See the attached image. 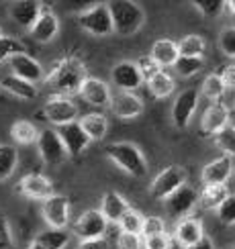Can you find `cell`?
Here are the masks:
<instances>
[{"label": "cell", "instance_id": "1", "mask_svg": "<svg viewBox=\"0 0 235 249\" xmlns=\"http://www.w3.org/2000/svg\"><path fill=\"white\" fill-rule=\"evenodd\" d=\"M86 78V66L82 64V59L66 57L54 68V71L45 78V82L57 92V96H68L80 92Z\"/></svg>", "mask_w": 235, "mask_h": 249}, {"label": "cell", "instance_id": "2", "mask_svg": "<svg viewBox=\"0 0 235 249\" xmlns=\"http://www.w3.org/2000/svg\"><path fill=\"white\" fill-rule=\"evenodd\" d=\"M110 18H112V31L121 37H131L145 23V13L143 8L129 0H115L108 2Z\"/></svg>", "mask_w": 235, "mask_h": 249}, {"label": "cell", "instance_id": "3", "mask_svg": "<svg viewBox=\"0 0 235 249\" xmlns=\"http://www.w3.org/2000/svg\"><path fill=\"white\" fill-rule=\"evenodd\" d=\"M107 155L123 172L135 176V178H143L147 174V161L135 143H129V141L110 143L107 147Z\"/></svg>", "mask_w": 235, "mask_h": 249}, {"label": "cell", "instance_id": "4", "mask_svg": "<svg viewBox=\"0 0 235 249\" xmlns=\"http://www.w3.org/2000/svg\"><path fill=\"white\" fill-rule=\"evenodd\" d=\"M188 180V172L182 165H168L166 170H162L156 178H153L149 186V194L158 200H166L178 188H182Z\"/></svg>", "mask_w": 235, "mask_h": 249}, {"label": "cell", "instance_id": "5", "mask_svg": "<svg viewBox=\"0 0 235 249\" xmlns=\"http://www.w3.org/2000/svg\"><path fill=\"white\" fill-rule=\"evenodd\" d=\"M78 23L82 29L88 31L94 37H107L110 33H115L112 31V18H110L108 4H96L84 10V13H80Z\"/></svg>", "mask_w": 235, "mask_h": 249}, {"label": "cell", "instance_id": "6", "mask_svg": "<svg viewBox=\"0 0 235 249\" xmlns=\"http://www.w3.org/2000/svg\"><path fill=\"white\" fill-rule=\"evenodd\" d=\"M37 149L39 155L47 165H59L64 163L68 158V151L61 143L59 135L55 129H43L39 131V137H37Z\"/></svg>", "mask_w": 235, "mask_h": 249}, {"label": "cell", "instance_id": "7", "mask_svg": "<svg viewBox=\"0 0 235 249\" xmlns=\"http://www.w3.org/2000/svg\"><path fill=\"white\" fill-rule=\"evenodd\" d=\"M43 117L45 121L54 123L55 127H64V124H70L78 119V107L68 96H54L43 107Z\"/></svg>", "mask_w": 235, "mask_h": 249}, {"label": "cell", "instance_id": "8", "mask_svg": "<svg viewBox=\"0 0 235 249\" xmlns=\"http://www.w3.org/2000/svg\"><path fill=\"white\" fill-rule=\"evenodd\" d=\"M197 204H199V192L188 184H184L182 188H178L172 196H168V198L163 200L166 213L170 216H176V219H184V216H188Z\"/></svg>", "mask_w": 235, "mask_h": 249}, {"label": "cell", "instance_id": "9", "mask_svg": "<svg viewBox=\"0 0 235 249\" xmlns=\"http://www.w3.org/2000/svg\"><path fill=\"white\" fill-rule=\"evenodd\" d=\"M197 107H199V90L197 88L182 90L172 105V123L176 124V129L188 127Z\"/></svg>", "mask_w": 235, "mask_h": 249}, {"label": "cell", "instance_id": "10", "mask_svg": "<svg viewBox=\"0 0 235 249\" xmlns=\"http://www.w3.org/2000/svg\"><path fill=\"white\" fill-rule=\"evenodd\" d=\"M41 213H43V219L49 225V229H66L70 221V200L61 194H54L43 200Z\"/></svg>", "mask_w": 235, "mask_h": 249}, {"label": "cell", "instance_id": "11", "mask_svg": "<svg viewBox=\"0 0 235 249\" xmlns=\"http://www.w3.org/2000/svg\"><path fill=\"white\" fill-rule=\"evenodd\" d=\"M107 219L102 216L100 211H86L84 214H80V219L74 225V233L80 237V241L86 239H98V237H105L107 233Z\"/></svg>", "mask_w": 235, "mask_h": 249}, {"label": "cell", "instance_id": "12", "mask_svg": "<svg viewBox=\"0 0 235 249\" xmlns=\"http://www.w3.org/2000/svg\"><path fill=\"white\" fill-rule=\"evenodd\" d=\"M235 172V160L227 158V155H219L213 161H209L200 172V180L204 186H219L227 184V180Z\"/></svg>", "mask_w": 235, "mask_h": 249}, {"label": "cell", "instance_id": "13", "mask_svg": "<svg viewBox=\"0 0 235 249\" xmlns=\"http://www.w3.org/2000/svg\"><path fill=\"white\" fill-rule=\"evenodd\" d=\"M17 190L31 200H47L49 196H54V184H51L47 176L35 172V174L23 176L17 186Z\"/></svg>", "mask_w": 235, "mask_h": 249}, {"label": "cell", "instance_id": "14", "mask_svg": "<svg viewBox=\"0 0 235 249\" xmlns=\"http://www.w3.org/2000/svg\"><path fill=\"white\" fill-rule=\"evenodd\" d=\"M110 110L115 112V117L123 121H131L139 117L143 112V100L135 94V92H117L110 98Z\"/></svg>", "mask_w": 235, "mask_h": 249}, {"label": "cell", "instance_id": "15", "mask_svg": "<svg viewBox=\"0 0 235 249\" xmlns=\"http://www.w3.org/2000/svg\"><path fill=\"white\" fill-rule=\"evenodd\" d=\"M202 237H204V227L202 221L197 219V216H184V219L178 221L176 229H174V241L182 249L197 245Z\"/></svg>", "mask_w": 235, "mask_h": 249}, {"label": "cell", "instance_id": "16", "mask_svg": "<svg viewBox=\"0 0 235 249\" xmlns=\"http://www.w3.org/2000/svg\"><path fill=\"white\" fill-rule=\"evenodd\" d=\"M110 80L121 92H133L143 84L139 68L133 61H121V64H117L110 71Z\"/></svg>", "mask_w": 235, "mask_h": 249}, {"label": "cell", "instance_id": "17", "mask_svg": "<svg viewBox=\"0 0 235 249\" xmlns=\"http://www.w3.org/2000/svg\"><path fill=\"white\" fill-rule=\"evenodd\" d=\"M55 131H57V135H59L61 143H64L68 155H78V153H82V151L88 147V143H90L88 135L84 133V129H82L80 121H74V123H70V124H64V127H57Z\"/></svg>", "mask_w": 235, "mask_h": 249}, {"label": "cell", "instance_id": "18", "mask_svg": "<svg viewBox=\"0 0 235 249\" xmlns=\"http://www.w3.org/2000/svg\"><path fill=\"white\" fill-rule=\"evenodd\" d=\"M229 124V108L223 102H213V105L202 112L200 119V129L204 135L215 137L219 131H223Z\"/></svg>", "mask_w": 235, "mask_h": 249}, {"label": "cell", "instance_id": "19", "mask_svg": "<svg viewBox=\"0 0 235 249\" xmlns=\"http://www.w3.org/2000/svg\"><path fill=\"white\" fill-rule=\"evenodd\" d=\"M10 70H13V76L20 78V80H27L31 84H37V82L43 80V68L37 59H33L27 53H20L10 57Z\"/></svg>", "mask_w": 235, "mask_h": 249}, {"label": "cell", "instance_id": "20", "mask_svg": "<svg viewBox=\"0 0 235 249\" xmlns=\"http://www.w3.org/2000/svg\"><path fill=\"white\" fill-rule=\"evenodd\" d=\"M41 2H35V0H18V2H13L8 8L10 18L15 20L17 25H20L23 29H33V25L37 23V18L41 15Z\"/></svg>", "mask_w": 235, "mask_h": 249}, {"label": "cell", "instance_id": "21", "mask_svg": "<svg viewBox=\"0 0 235 249\" xmlns=\"http://www.w3.org/2000/svg\"><path fill=\"white\" fill-rule=\"evenodd\" d=\"M80 94L92 107H98V108L110 107V98H112L110 88H108L107 82H102L98 78H86L84 84H82Z\"/></svg>", "mask_w": 235, "mask_h": 249}, {"label": "cell", "instance_id": "22", "mask_svg": "<svg viewBox=\"0 0 235 249\" xmlns=\"http://www.w3.org/2000/svg\"><path fill=\"white\" fill-rule=\"evenodd\" d=\"M57 31H59V20H57L55 13L49 8H43L37 18V23L31 29V35H33V39H37L39 43H49V41L57 35Z\"/></svg>", "mask_w": 235, "mask_h": 249}, {"label": "cell", "instance_id": "23", "mask_svg": "<svg viewBox=\"0 0 235 249\" xmlns=\"http://www.w3.org/2000/svg\"><path fill=\"white\" fill-rule=\"evenodd\" d=\"M149 57L156 61L160 68H172L180 57L178 43L176 41H172V39H158L156 43L151 45Z\"/></svg>", "mask_w": 235, "mask_h": 249}, {"label": "cell", "instance_id": "24", "mask_svg": "<svg viewBox=\"0 0 235 249\" xmlns=\"http://www.w3.org/2000/svg\"><path fill=\"white\" fill-rule=\"evenodd\" d=\"M131 209L129 202L123 198L119 192H107L102 196V204H100V213L107 219V223H119L121 216Z\"/></svg>", "mask_w": 235, "mask_h": 249}, {"label": "cell", "instance_id": "25", "mask_svg": "<svg viewBox=\"0 0 235 249\" xmlns=\"http://www.w3.org/2000/svg\"><path fill=\"white\" fill-rule=\"evenodd\" d=\"M0 86H2L6 92H10L13 96L20 98V100H33L39 94V90H37L35 84H31V82H27V80H20V78H17L13 74L0 78Z\"/></svg>", "mask_w": 235, "mask_h": 249}, {"label": "cell", "instance_id": "26", "mask_svg": "<svg viewBox=\"0 0 235 249\" xmlns=\"http://www.w3.org/2000/svg\"><path fill=\"white\" fill-rule=\"evenodd\" d=\"M229 186L219 184V186H204L199 194V204L202 211H217L219 206L227 200L229 196Z\"/></svg>", "mask_w": 235, "mask_h": 249}, {"label": "cell", "instance_id": "27", "mask_svg": "<svg viewBox=\"0 0 235 249\" xmlns=\"http://www.w3.org/2000/svg\"><path fill=\"white\" fill-rule=\"evenodd\" d=\"M80 124H82V129H84V133L88 135L90 141H102L107 131H108V121L105 115H100V112H90V115L82 117Z\"/></svg>", "mask_w": 235, "mask_h": 249}, {"label": "cell", "instance_id": "28", "mask_svg": "<svg viewBox=\"0 0 235 249\" xmlns=\"http://www.w3.org/2000/svg\"><path fill=\"white\" fill-rule=\"evenodd\" d=\"M147 88L156 98H168L174 92V88H176V82H174V78L168 74V71L162 70L151 80H147Z\"/></svg>", "mask_w": 235, "mask_h": 249}, {"label": "cell", "instance_id": "29", "mask_svg": "<svg viewBox=\"0 0 235 249\" xmlns=\"http://www.w3.org/2000/svg\"><path fill=\"white\" fill-rule=\"evenodd\" d=\"M10 137H13L17 143H20V145H31V143H37L39 131L31 121L23 119V121L13 123V127H10Z\"/></svg>", "mask_w": 235, "mask_h": 249}, {"label": "cell", "instance_id": "30", "mask_svg": "<svg viewBox=\"0 0 235 249\" xmlns=\"http://www.w3.org/2000/svg\"><path fill=\"white\" fill-rule=\"evenodd\" d=\"M35 241L45 249H64L70 243V233L68 229H47L43 233H39Z\"/></svg>", "mask_w": 235, "mask_h": 249}, {"label": "cell", "instance_id": "31", "mask_svg": "<svg viewBox=\"0 0 235 249\" xmlns=\"http://www.w3.org/2000/svg\"><path fill=\"white\" fill-rule=\"evenodd\" d=\"M18 163V153L13 145L0 143V182H4L6 178L13 176Z\"/></svg>", "mask_w": 235, "mask_h": 249}, {"label": "cell", "instance_id": "32", "mask_svg": "<svg viewBox=\"0 0 235 249\" xmlns=\"http://www.w3.org/2000/svg\"><path fill=\"white\" fill-rule=\"evenodd\" d=\"M207 49V41L200 35H186L178 41V51L182 57H202Z\"/></svg>", "mask_w": 235, "mask_h": 249}, {"label": "cell", "instance_id": "33", "mask_svg": "<svg viewBox=\"0 0 235 249\" xmlns=\"http://www.w3.org/2000/svg\"><path fill=\"white\" fill-rule=\"evenodd\" d=\"M213 139H215L217 149L221 151V155H227V158L235 160V124H227Z\"/></svg>", "mask_w": 235, "mask_h": 249}, {"label": "cell", "instance_id": "34", "mask_svg": "<svg viewBox=\"0 0 235 249\" xmlns=\"http://www.w3.org/2000/svg\"><path fill=\"white\" fill-rule=\"evenodd\" d=\"M143 221H145V216H143L139 211H135V209H129L125 214L121 216L119 227H121V231H123V233L141 235V229H143Z\"/></svg>", "mask_w": 235, "mask_h": 249}, {"label": "cell", "instance_id": "35", "mask_svg": "<svg viewBox=\"0 0 235 249\" xmlns=\"http://www.w3.org/2000/svg\"><path fill=\"white\" fill-rule=\"evenodd\" d=\"M176 68V74L182 78H190V76H197L199 71L204 68V59L202 57H178V61L174 64Z\"/></svg>", "mask_w": 235, "mask_h": 249}, {"label": "cell", "instance_id": "36", "mask_svg": "<svg viewBox=\"0 0 235 249\" xmlns=\"http://www.w3.org/2000/svg\"><path fill=\"white\" fill-rule=\"evenodd\" d=\"M225 84H223V80H221V76L219 74H209L207 78H204V82H202V94L207 96L209 100H213V102H217V100H221V96L225 94Z\"/></svg>", "mask_w": 235, "mask_h": 249}, {"label": "cell", "instance_id": "37", "mask_svg": "<svg viewBox=\"0 0 235 249\" xmlns=\"http://www.w3.org/2000/svg\"><path fill=\"white\" fill-rule=\"evenodd\" d=\"M25 53V45L20 43L18 39L15 37H0V64H2L4 59H10L15 55H20Z\"/></svg>", "mask_w": 235, "mask_h": 249}, {"label": "cell", "instance_id": "38", "mask_svg": "<svg viewBox=\"0 0 235 249\" xmlns=\"http://www.w3.org/2000/svg\"><path fill=\"white\" fill-rule=\"evenodd\" d=\"M219 49L223 55L235 59V27H225L219 33Z\"/></svg>", "mask_w": 235, "mask_h": 249}, {"label": "cell", "instance_id": "39", "mask_svg": "<svg viewBox=\"0 0 235 249\" xmlns=\"http://www.w3.org/2000/svg\"><path fill=\"white\" fill-rule=\"evenodd\" d=\"M192 4L197 6L204 17H209V18L219 17L225 10V0H194Z\"/></svg>", "mask_w": 235, "mask_h": 249}, {"label": "cell", "instance_id": "40", "mask_svg": "<svg viewBox=\"0 0 235 249\" xmlns=\"http://www.w3.org/2000/svg\"><path fill=\"white\" fill-rule=\"evenodd\" d=\"M217 219L223 223V225H235V194H229L227 200H225L217 211Z\"/></svg>", "mask_w": 235, "mask_h": 249}, {"label": "cell", "instance_id": "41", "mask_svg": "<svg viewBox=\"0 0 235 249\" xmlns=\"http://www.w3.org/2000/svg\"><path fill=\"white\" fill-rule=\"evenodd\" d=\"M166 233V221L162 216H145L143 221V229H141V237H153V235H162Z\"/></svg>", "mask_w": 235, "mask_h": 249}, {"label": "cell", "instance_id": "42", "mask_svg": "<svg viewBox=\"0 0 235 249\" xmlns=\"http://www.w3.org/2000/svg\"><path fill=\"white\" fill-rule=\"evenodd\" d=\"M137 68H139V74H141V78H143V82H147V80H151L153 76L158 74V71H162V68L153 61L149 55H145V57H141L139 61H137Z\"/></svg>", "mask_w": 235, "mask_h": 249}, {"label": "cell", "instance_id": "43", "mask_svg": "<svg viewBox=\"0 0 235 249\" xmlns=\"http://www.w3.org/2000/svg\"><path fill=\"white\" fill-rule=\"evenodd\" d=\"M117 247L119 249H143V237L121 231L117 237Z\"/></svg>", "mask_w": 235, "mask_h": 249}, {"label": "cell", "instance_id": "44", "mask_svg": "<svg viewBox=\"0 0 235 249\" xmlns=\"http://www.w3.org/2000/svg\"><path fill=\"white\" fill-rule=\"evenodd\" d=\"M170 247H172V239L168 233L145 237V239H143V249H170Z\"/></svg>", "mask_w": 235, "mask_h": 249}, {"label": "cell", "instance_id": "45", "mask_svg": "<svg viewBox=\"0 0 235 249\" xmlns=\"http://www.w3.org/2000/svg\"><path fill=\"white\" fill-rule=\"evenodd\" d=\"M13 247V231L6 221V216L0 213V249H10Z\"/></svg>", "mask_w": 235, "mask_h": 249}, {"label": "cell", "instance_id": "46", "mask_svg": "<svg viewBox=\"0 0 235 249\" xmlns=\"http://www.w3.org/2000/svg\"><path fill=\"white\" fill-rule=\"evenodd\" d=\"M219 76H221V80H223L225 88H233V90H235V64L225 66V68L219 71Z\"/></svg>", "mask_w": 235, "mask_h": 249}, {"label": "cell", "instance_id": "47", "mask_svg": "<svg viewBox=\"0 0 235 249\" xmlns=\"http://www.w3.org/2000/svg\"><path fill=\"white\" fill-rule=\"evenodd\" d=\"M108 241L105 237H98V239H86V241H80L78 249H108Z\"/></svg>", "mask_w": 235, "mask_h": 249}, {"label": "cell", "instance_id": "48", "mask_svg": "<svg viewBox=\"0 0 235 249\" xmlns=\"http://www.w3.org/2000/svg\"><path fill=\"white\" fill-rule=\"evenodd\" d=\"M188 249H215V245H213V241L209 239L207 235L202 237V239L197 243V245H192V247H188Z\"/></svg>", "mask_w": 235, "mask_h": 249}, {"label": "cell", "instance_id": "49", "mask_svg": "<svg viewBox=\"0 0 235 249\" xmlns=\"http://www.w3.org/2000/svg\"><path fill=\"white\" fill-rule=\"evenodd\" d=\"M225 8H229V13L235 15V0H227V2H225Z\"/></svg>", "mask_w": 235, "mask_h": 249}, {"label": "cell", "instance_id": "50", "mask_svg": "<svg viewBox=\"0 0 235 249\" xmlns=\"http://www.w3.org/2000/svg\"><path fill=\"white\" fill-rule=\"evenodd\" d=\"M29 249H45V247H41V245H39L37 241H33V243H31V245H29Z\"/></svg>", "mask_w": 235, "mask_h": 249}, {"label": "cell", "instance_id": "51", "mask_svg": "<svg viewBox=\"0 0 235 249\" xmlns=\"http://www.w3.org/2000/svg\"><path fill=\"white\" fill-rule=\"evenodd\" d=\"M227 249H235V245H231V247H227Z\"/></svg>", "mask_w": 235, "mask_h": 249}, {"label": "cell", "instance_id": "52", "mask_svg": "<svg viewBox=\"0 0 235 249\" xmlns=\"http://www.w3.org/2000/svg\"><path fill=\"white\" fill-rule=\"evenodd\" d=\"M0 37H2V31H0Z\"/></svg>", "mask_w": 235, "mask_h": 249}, {"label": "cell", "instance_id": "53", "mask_svg": "<svg viewBox=\"0 0 235 249\" xmlns=\"http://www.w3.org/2000/svg\"><path fill=\"white\" fill-rule=\"evenodd\" d=\"M233 178H235V172H233Z\"/></svg>", "mask_w": 235, "mask_h": 249}]
</instances>
